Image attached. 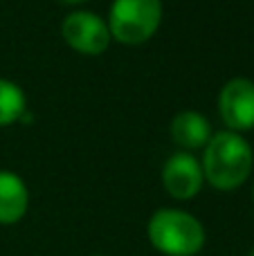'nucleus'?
I'll return each mask as SVG.
<instances>
[{
	"label": "nucleus",
	"mask_w": 254,
	"mask_h": 256,
	"mask_svg": "<svg viewBox=\"0 0 254 256\" xmlns=\"http://www.w3.org/2000/svg\"><path fill=\"white\" fill-rule=\"evenodd\" d=\"M250 256H254V250H252V252H250Z\"/></svg>",
	"instance_id": "obj_11"
},
{
	"label": "nucleus",
	"mask_w": 254,
	"mask_h": 256,
	"mask_svg": "<svg viewBox=\"0 0 254 256\" xmlns=\"http://www.w3.org/2000/svg\"><path fill=\"white\" fill-rule=\"evenodd\" d=\"M30 207V191L18 173L0 171V225H16Z\"/></svg>",
	"instance_id": "obj_8"
},
{
	"label": "nucleus",
	"mask_w": 254,
	"mask_h": 256,
	"mask_svg": "<svg viewBox=\"0 0 254 256\" xmlns=\"http://www.w3.org/2000/svg\"><path fill=\"white\" fill-rule=\"evenodd\" d=\"M162 0H112L108 9V30L122 45H142L162 25Z\"/></svg>",
	"instance_id": "obj_3"
},
{
	"label": "nucleus",
	"mask_w": 254,
	"mask_h": 256,
	"mask_svg": "<svg viewBox=\"0 0 254 256\" xmlns=\"http://www.w3.org/2000/svg\"><path fill=\"white\" fill-rule=\"evenodd\" d=\"M171 140L180 146V150L194 153L198 148H205L207 142L212 140L214 130L205 115L198 110H182L171 120Z\"/></svg>",
	"instance_id": "obj_7"
},
{
	"label": "nucleus",
	"mask_w": 254,
	"mask_h": 256,
	"mask_svg": "<svg viewBox=\"0 0 254 256\" xmlns=\"http://www.w3.org/2000/svg\"><path fill=\"white\" fill-rule=\"evenodd\" d=\"M63 4H79V2H86V0H58Z\"/></svg>",
	"instance_id": "obj_10"
},
{
	"label": "nucleus",
	"mask_w": 254,
	"mask_h": 256,
	"mask_svg": "<svg viewBox=\"0 0 254 256\" xmlns=\"http://www.w3.org/2000/svg\"><path fill=\"white\" fill-rule=\"evenodd\" d=\"M27 112V99L20 86L9 79H0V128L12 126Z\"/></svg>",
	"instance_id": "obj_9"
},
{
	"label": "nucleus",
	"mask_w": 254,
	"mask_h": 256,
	"mask_svg": "<svg viewBox=\"0 0 254 256\" xmlns=\"http://www.w3.org/2000/svg\"><path fill=\"white\" fill-rule=\"evenodd\" d=\"M205 184L200 160L187 150H176L162 166V186L176 200H192Z\"/></svg>",
	"instance_id": "obj_6"
},
{
	"label": "nucleus",
	"mask_w": 254,
	"mask_h": 256,
	"mask_svg": "<svg viewBox=\"0 0 254 256\" xmlns=\"http://www.w3.org/2000/svg\"><path fill=\"white\" fill-rule=\"evenodd\" d=\"M151 245L164 256H196L205 248V227L194 214L182 209H158L146 225Z\"/></svg>",
	"instance_id": "obj_2"
},
{
	"label": "nucleus",
	"mask_w": 254,
	"mask_h": 256,
	"mask_svg": "<svg viewBox=\"0 0 254 256\" xmlns=\"http://www.w3.org/2000/svg\"><path fill=\"white\" fill-rule=\"evenodd\" d=\"M252 198H254V189H252Z\"/></svg>",
	"instance_id": "obj_12"
},
{
	"label": "nucleus",
	"mask_w": 254,
	"mask_h": 256,
	"mask_svg": "<svg viewBox=\"0 0 254 256\" xmlns=\"http://www.w3.org/2000/svg\"><path fill=\"white\" fill-rule=\"evenodd\" d=\"M218 115L225 130L246 132L254 128V81L248 76H234L218 92Z\"/></svg>",
	"instance_id": "obj_5"
},
{
	"label": "nucleus",
	"mask_w": 254,
	"mask_h": 256,
	"mask_svg": "<svg viewBox=\"0 0 254 256\" xmlns=\"http://www.w3.org/2000/svg\"><path fill=\"white\" fill-rule=\"evenodd\" d=\"M202 176L218 191H234L250 178L254 166V150L243 135L218 130L202 148Z\"/></svg>",
	"instance_id": "obj_1"
},
{
	"label": "nucleus",
	"mask_w": 254,
	"mask_h": 256,
	"mask_svg": "<svg viewBox=\"0 0 254 256\" xmlns=\"http://www.w3.org/2000/svg\"><path fill=\"white\" fill-rule=\"evenodd\" d=\"M61 36L74 52L86 56H99L110 45V30L108 22L94 12H72L63 18Z\"/></svg>",
	"instance_id": "obj_4"
}]
</instances>
